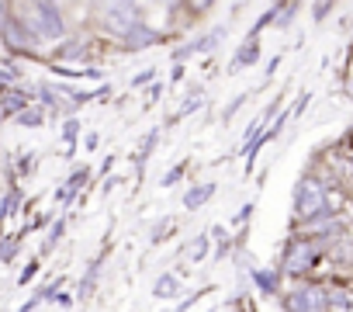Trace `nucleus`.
Segmentation results:
<instances>
[{
    "label": "nucleus",
    "instance_id": "obj_1",
    "mask_svg": "<svg viewBox=\"0 0 353 312\" xmlns=\"http://www.w3.org/2000/svg\"><path fill=\"white\" fill-rule=\"evenodd\" d=\"M322 208H325V191H322V184L312 181V177L298 181V188H294V212H298L301 219H315V215H322Z\"/></svg>",
    "mask_w": 353,
    "mask_h": 312
},
{
    "label": "nucleus",
    "instance_id": "obj_2",
    "mask_svg": "<svg viewBox=\"0 0 353 312\" xmlns=\"http://www.w3.org/2000/svg\"><path fill=\"white\" fill-rule=\"evenodd\" d=\"M25 14L32 18V35H42V39H59L63 35V14H59V8H52V4H32V8H25Z\"/></svg>",
    "mask_w": 353,
    "mask_h": 312
},
{
    "label": "nucleus",
    "instance_id": "obj_3",
    "mask_svg": "<svg viewBox=\"0 0 353 312\" xmlns=\"http://www.w3.org/2000/svg\"><path fill=\"white\" fill-rule=\"evenodd\" d=\"M101 25L114 35H132V28L139 25V11L132 4H104L101 8Z\"/></svg>",
    "mask_w": 353,
    "mask_h": 312
},
{
    "label": "nucleus",
    "instance_id": "obj_4",
    "mask_svg": "<svg viewBox=\"0 0 353 312\" xmlns=\"http://www.w3.org/2000/svg\"><path fill=\"white\" fill-rule=\"evenodd\" d=\"M325 305H329V291H322L315 284H305V288L288 295V309L291 312H325Z\"/></svg>",
    "mask_w": 353,
    "mask_h": 312
},
{
    "label": "nucleus",
    "instance_id": "obj_5",
    "mask_svg": "<svg viewBox=\"0 0 353 312\" xmlns=\"http://www.w3.org/2000/svg\"><path fill=\"white\" fill-rule=\"evenodd\" d=\"M312 260H315V246L312 243H294L281 267H284V274H305L312 267Z\"/></svg>",
    "mask_w": 353,
    "mask_h": 312
},
{
    "label": "nucleus",
    "instance_id": "obj_6",
    "mask_svg": "<svg viewBox=\"0 0 353 312\" xmlns=\"http://www.w3.org/2000/svg\"><path fill=\"white\" fill-rule=\"evenodd\" d=\"M0 32H4V39H8V46H11V49H28V46L35 42L32 28H28V25H21V21H8Z\"/></svg>",
    "mask_w": 353,
    "mask_h": 312
},
{
    "label": "nucleus",
    "instance_id": "obj_7",
    "mask_svg": "<svg viewBox=\"0 0 353 312\" xmlns=\"http://www.w3.org/2000/svg\"><path fill=\"white\" fill-rule=\"evenodd\" d=\"M222 35H225V32H212V35H205V39H198V42L184 46L181 52H176V59H188V56H194V52H201V49H212V46H215Z\"/></svg>",
    "mask_w": 353,
    "mask_h": 312
},
{
    "label": "nucleus",
    "instance_id": "obj_8",
    "mask_svg": "<svg viewBox=\"0 0 353 312\" xmlns=\"http://www.w3.org/2000/svg\"><path fill=\"white\" fill-rule=\"evenodd\" d=\"M25 104H28V101H25V94H18V90H4V94H0V108H4V115H21Z\"/></svg>",
    "mask_w": 353,
    "mask_h": 312
},
{
    "label": "nucleus",
    "instance_id": "obj_9",
    "mask_svg": "<svg viewBox=\"0 0 353 312\" xmlns=\"http://www.w3.org/2000/svg\"><path fill=\"white\" fill-rule=\"evenodd\" d=\"M125 42H128L132 49H145L149 42H156V32H149L145 25H135V28H132V35H128Z\"/></svg>",
    "mask_w": 353,
    "mask_h": 312
},
{
    "label": "nucleus",
    "instance_id": "obj_10",
    "mask_svg": "<svg viewBox=\"0 0 353 312\" xmlns=\"http://www.w3.org/2000/svg\"><path fill=\"white\" fill-rule=\"evenodd\" d=\"M256 59H260V46H256V39H253V42H246V46L239 49L232 70H243V66H250V63H256Z\"/></svg>",
    "mask_w": 353,
    "mask_h": 312
},
{
    "label": "nucleus",
    "instance_id": "obj_11",
    "mask_svg": "<svg viewBox=\"0 0 353 312\" xmlns=\"http://www.w3.org/2000/svg\"><path fill=\"white\" fill-rule=\"evenodd\" d=\"M152 291H156V298H170V295L181 291V281H176L173 274H163V277L152 284Z\"/></svg>",
    "mask_w": 353,
    "mask_h": 312
},
{
    "label": "nucleus",
    "instance_id": "obj_12",
    "mask_svg": "<svg viewBox=\"0 0 353 312\" xmlns=\"http://www.w3.org/2000/svg\"><path fill=\"white\" fill-rule=\"evenodd\" d=\"M212 195H215V184H201V188H194V191L184 198V205H188V208H201Z\"/></svg>",
    "mask_w": 353,
    "mask_h": 312
},
{
    "label": "nucleus",
    "instance_id": "obj_13",
    "mask_svg": "<svg viewBox=\"0 0 353 312\" xmlns=\"http://www.w3.org/2000/svg\"><path fill=\"white\" fill-rule=\"evenodd\" d=\"M83 181H87V170H77V174L70 177V184L63 188V195H59V198H63V202H73V195H77V188H80Z\"/></svg>",
    "mask_w": 353,
    "mask_h": 312
},
{
    "label": "nucleus",
    "instance_id": "obj_14",
    "mask_svg": "<svg viewBox=\"0 0 353 312\" xmlns=\"http://www.w3.org/2000/svg\"><path fill=\"white\" fill-rule=\"evenodd\" d=\"M205 253H208V236H198L194 246H191V260H201Z\"/></svg>",
    "mask_w": 353,
    "mask_h": 312
},
{
    "label": "nucleus",
    "instance_id": "obj_15",
    "mask_svg": "<svg viewBox=\"0 0 353 312\" xmlns=\"http://www.w3.org/2000/svg\"><path fill=\"white\" fill-rule=\"evenodd\" d=\"M253 277H256V284H260V288H263V291H274V288H277V281H274V277H270V271H256V274H253Z\"/></svg>",
    "mask_w": 353,
    "mask_h": 312
},
{
    "label": "nucleus",
    "instance_id": "obj_16",
    "mask_svg": "<svg viewBox=\"0 0 353 312\" xmlns=\"http://www.w3.org/2000/svg\"><path fill=\"white\" fill-rule=\"evenodd\" d=\"M14 205H18V191H11V195H8V202L0 205V222H4V219L11 215V208H14Z\"/></svg>",
    "mask_w": 353,
    "mask_h": 312
},
{
    "label": "nucleus",
    "instance_id": "obj_17",
    "mask_svg": "<svg viewBox=\"0 0 353 312\" xmlns=\"http://www.w3.org/2000/svg\"><path fill=\"white\" fill-rule=\"evenodd\" d=\"M18 121H21V125H39V121H42V115H39V111H21V115H18Z\"/></svg>",
    "mask_w": 353,
    "mask_h": 312
},
{
    "label": "nucleus",
    "instance_id": "obj_18",
    "mask_svg": "<svg viewBox=\"0 0 353 312\" xmlns=\"http://www.w3.org/2000/svg\"><path fill=\"white\" fill-rule=\"evenodd\" d=\"M63 226H66V222H56V229H52V233H49V240H46V250H52V246H56V240L63 236Z\"/></svg>",
    "mask_w": 353,
    "mask_h": 312
},
{
    "label": "nucleus",
    "instance_id": "obj_19",
    "mask_svg": "<svg viewBox=\"0 0 353 312\" xmlns=\"http://www.w3.org/2000/svg\"><path fill=\"white\" fill-rule=\"evenodd\" d=\"M11 80H14V73H11V70H0V94H4V90L11 87Z\"/></svg>",
    "mask_w": 353,
    "mask_h": 312
},
{
    "label": "nucleus",
    "instance_id": "obj_20",
    "mask_svg": "<svg viewBox=\"0 0 353 312\" xmlns=\"http://www.w3.org/2000/svg\"><path fill=\"white\" fill-rule=\"evenodd\" d=\"M35 271H39V260H32V264L25 267V274H21V284H28V281L35 277Z\"/></svg>",
    "mask_w": 353,
    "mask_h": 312
},
{
    "label": "nucleus",
    "instance_id": "obj_21",
    "mask_svg": "<svg viewBox=\"0 0 353 312\" xmlns=\"http://www.w3.org/2000/svg\"><path fill=\"white\" fill-rule=\"evenodd\" d=\"M77 139V121H66V142Z\"/></svg>",
    "mask_w": 353,
    "mask_h": 312
}]
</instances>
